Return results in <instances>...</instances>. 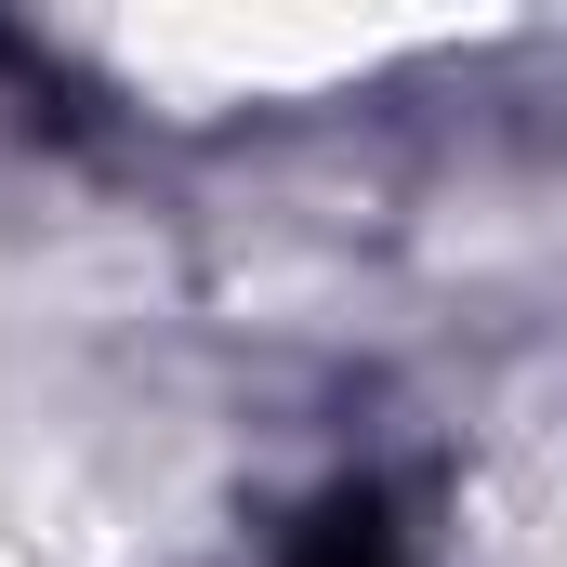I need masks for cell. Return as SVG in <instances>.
Here are the masks:
<instances>
[{"label":"cell","instance_id":"cell-1","mask_svg":"<svg viewBox=\"0 0 567 567\" xmlns=\"http://www.w3.org/2000/svg\"><path fill=\"white\" fill-rule=\"evenodd\" d=\"M290 567H396V528H383V488H330L317 528L290 542Z\"/></svg>","mask_w":567,"mask_h":567}]
</instances>
